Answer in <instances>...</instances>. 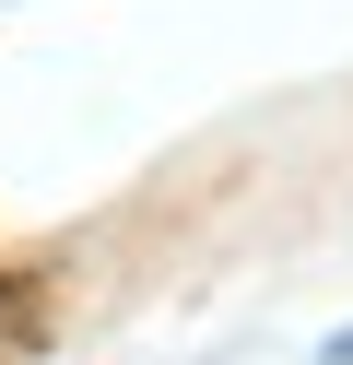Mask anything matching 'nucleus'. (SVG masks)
Listing matches in <instances>:
<instances>
[{
    "label": "nucleus",
    "instance_id": "nucleus-1",
    "mask_svg": "<svg viewBox=\"0 0 353 365\" xmlns=\"http://www.w3.org/2000/svg\"><path fill=\"white\" fill-rule=\"evenodd\" d=\"M318 365H353V330H329V341H318Z\"/></svg>",
    "mask_w": 353,
    "mask_h": 365
}]
</instances>
